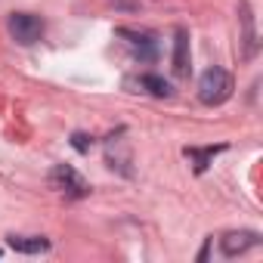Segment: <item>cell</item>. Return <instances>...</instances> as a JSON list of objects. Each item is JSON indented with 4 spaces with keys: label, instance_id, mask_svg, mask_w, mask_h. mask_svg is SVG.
I'll return each instance as SVG.
<instances>
[{
    "label": "cell",
    "instance_id": "7",
    "mask_svg": "<svg viewBox=\"0 0 263 263\" xmlns=\"http://www.w3.org/2000/svg\"><path fill=\"white\" fill-rule=\"evenodd\" d=\"M10 248L22 251V254H44L50 248V241L41 235H10Z\"/></svg>",
    "mask_w": 263,
    "mask_h": 263
},
{
    "label": "cell",
    "instance_id": "2",
    "mask_svg": "<svg viewBox=\"0 0 263 263\" xmlns=\"http://www.w3.org/2000/svg\"><path fill=\"white\" fill-rule=\"evenodd\" d=\"M7 31H10V37H13L16 44L31 47V44H37V41L44 37V22H41L34 13H13V16L7 19Z\"/></svg>",
    "mask_w": 263,
    "mask_h": 263
},
{
    "label": "cell",
    "instance_id": "9",
    "mask_svg": "<svg viewBox=\"0 0 263 263\" xmlns=\"http://www.w3.org/2000/svg\"><path fill=\"white\" fill-rule=\"evenodd\" d=\"M217 152H223V146H217V149H201V152H198V149H186V158H192V161H195V171L201 174V171L208 167V161H211Z\"/></svg>",
    "mask_w": 263,
    "mask_h": 263
},
{
    "label": "cell",
    "instance_id": "8",
    "mask_svg": "<svg viewBox=\"0 0 263 263\" xmlns=\"http://www.w3.org/2000/svg\"><path fill=\"white\" fill-rule=\"evenodd\" d=\"M140 87H146L152 96H171V84H167L164 78H158V74H146V78H140Z\"/></svg>",
    "mask_w": 263,
    "mask_h": 263
},
{
    "label": "cell",
    "instance_id": "4",
    "mask_svg": "<svg viewBox=\"0 0 263 263\" xmlns=\"http://www.w3.org/2000/svg\"><path fill=\"white\" fill-rule=\"evenodd\" d=\"M257 245V232H226L220 238V248L226 257H235V254H245L248 248Z\"/></svg>",
    "mask_w": 263,
    "mask_h": 263
},
{
    "label": "cell",
    "instance_id": "5",
    "mask_svg": "<svg viewBox=\"0 0 263 263\" xmlns=\"http://www.w3.org/2000/svg\"><path fill=\"white\" fill-rule=\"evenodd\" d=\"M174 74L189 78V34L186 31H177V41H174Z\"/></svg>",
    "mask_w": 263,
    "mask_h": 263
},
{
    "label": "cell",
    "instance_id": "1",
    "mask_svg": "<svg viewBox=\"0 0 263 263\" xmlns=\"http://www.w3.org/2000/svg\"><path fill=\"white\" fill-rule=\"evenodd\" d=\"M232 90H235V84H232V74L226 71V68H208L204 74H201V81H198V99L204 102V105H223L229 96H232Z\"/></svg>",
    "mask_w": 263,
    "mask_h": 263
},
{
    "label": "cell",
    "instance_id": "6",
    "mask_svg": "<svg viewBox=\"0 0 263 263\" xmlns=\"http://www.w3.org/2000/svg\"><path fill=\"white\" fill-rule=\"evenodd\" d=\"M238 19L245 28V56H254L257 53V31H254V16H251L248 4H238Z\"/></svg>",
    "mask_w": 263,
    "mask_h": 263
},
{
    "label": "cell",
    "instance_id": "3",
    "mask_svg": "<svg viewBox=\"0 0 263 263\" xmlns=\"http://www.w3.org/2000/svg\"><path fill=\"white\" fill-rule=\"evenodd\" d=\"M50 186H53L56 192L68 195V198H84V195L90 192L87 180H84L71 164H56V167L50 171Z\"/></svg>",
    "mask_w": 263,
    "mask_h": 263
},
{
    "label": "cell",
    "instance_id": "10",
    "mask_svg": "<svg viewBox=\"0 0 263 263\" xmlns=\"http://www.w3.org/2000/svg\"><path fill=\"white\" fill-rule=\"evenodd\" d=\"M71 146H74L78 152H90V146H93V140H90L87 134H74V137H71Z\"/></svg>",
    "mask_w": 263,
    "mask_h": 263
}]
</instances>
